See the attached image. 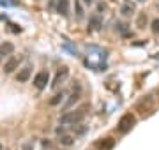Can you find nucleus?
I'll return each instance as SVG.
<instances>
[{
    "label": "nucleus",
    "mask_w": 159,
    "mask_h": 150,
    "mask_svg": "<svg viewBox=\"0 0 159 150\" xmlns=\"http://www.w3.org/2000/svg\"><path fill=\"white\" fill-rule=\"evenodd\" d=\"M87 113H89V104H81L80 108H74L71 111H66L62 117H60V124L62 126H78L85 120Z\"/></svg>",
    "instance_id": "1"
},
{
    "label": "nucleus",
    "mask_w": 159,
    "mask_h": 150,
    "mask_svg": "<svg viewBox=\"0 0 159 150\" xmlns=\"http://www.w3.org/2000/svg\"><path fill=\"white\" fill-rule=\"evenodd\" d=\"M134 124H136V117L133 115V113H124V115L119 118V122H117V133L119 134H127L134 127Z\"/></svg>",
    "instance_id": "2"
},
{
    "label": "nucleus",
    "mask_w": 159,
    "mask_h": 150,
    "mask_svg": "<svg viewBox=\"0 0 159 150\" xmlns=\"http://www.w3.org/2000/svg\"><path fill=\"white\" fill-rule=\"evenodd\" d=\"M21 57H14V55H11V57H7V60L4 62V73L6 74H12V73H16L18 69H20V65H21Z\"/></svg>",
    "instance_id": "3"
},
{
    "label": "nucleus",
    "mask_w": 159,
    "mask_h": 150,
    "mask_svg": "<svg viewBox=\"0 0 159 150\" xmlns=\"http://www.w3.org/2000/svg\"><path fill=\"white\" fill-rule=\"evenodd\" d=\"M48 83H50V73H48V71H39V73L34 76V87L37 88V90H44Z\"/></svg>",
    "instance_id": "4"
},
{
    "label": "nucleus",
    "mask_w": 159,
    "mask_h": 150,
    "mask_svg": "<svg viewBox=\"0 0 159 150\" xmlns=\"http://www.w3.org/2000/svg\"><path fill=\"white\" fill-rule=\"evenodd\" d=\"M32 69H34V65H30V64L20 67V69L16 71V76H14L18 83H27V81L30 80V76H32Z\"/></svg>",
    "instance_id": "5"
},
{
    "label": "nucleus",
    "mask_w": 159,
    "mask_h": 150,
    "mask_svg": "<svg viewBox=\"0 0 159 150\" xmlns=\"http://www.w3.org/2000/svg\"><path fill=\"white\" fill-rule=\"evenodd\" d=\"M67 78H69V67L64 65V67H60V69L57 71V74H55V78L51 81V88H58Z\"/></svg>",
    "instance_id": "6"
},
{
    "label": "nucleus",
    "mask_w": 159,
    "mask_h": 150,
    "mask_svg": "<svg viewBox=\"0 0 159 150\" xmlns=\"http://www.w3.org/2000/svg\"><path fill=\"white\" fill-rule=\"evenodd\" d=\"M80 97H81V92H80V87L76 88V90H73V94H71V95H69V99L67 101H66V104H64V113H66V111H71L74 108V104H78L80 103Z\"/></svg>",
    "instance_id": "7"
},
{
    "label": "nucleus",
    "mask_w": 159,
    "mask_h": 150,
    "mask_svg": "<svg viewBox=\"0 0 159 150\" xmlns=\"http://www.w3.org/2000/svg\"><path fill=\"white\" fill-rule=\"evenodd\" d=\"M69 6H71V0H57V9L55 11L60 16H69Z\"/></svg>",
    "instance_id": "8"
},
{
    "label": "nucleus",
    "mask_w": 159,
    "mask_h": 150,
    "mask_svg": "<svg viewBox=\"0 0 159 150\" xmlns=\"http://www.w3.org/2000/svg\"><path fill=\"white\" fill-rule=\"evenodd\" d=\"M12 53H14V44L9 42V41H4V42L0 44V58L2 57H11Z\"/></svg>",
    "instance_id": "9"
},
{
    "label": "nucleus",
    "mask_w": 159,
    "mask_h": 150,
    "mask_svg": "<svg viewBox=\"0 0 159 150\" xmlns=\"http://www.w3.org/2000/svg\"><path fill=\"white\" fill-rule=\"evenodd\" d=\"M96 147H97V150H113L115 139L113 138H102L101 141L96 143Z\"/></svg>",
    "instance_id": "10"
},
{
    "label": "nucleus",
    "mask_w": 159,
    "mask_h": 150,
    "mask_svg": "<svg viewBox=\"0 0 159 150\" xmlns=\"http://www.w3.org/2000/svg\"><path fill=\"white\" fill-rule=\"evenodd\" d=\"M102 27V20L99 14H90V18H89V29L90 30H99Z\"/></svg>",
    "instance_id": "11"
},
{
    "label": "nucleus",
    "mask_w": 159,
    "mask_h": 150,
    "mask_svg": "<svg viewBox=\"0 0 159 150\" xmlns=\"http://www.w3.org/2000/svg\"><path fill=\"white\" fill-rule=\"evenodd\" d=\"M57 141L62 145V147H73L74 145V136L73 134H69V133H64V134H60V136L57 138Z\"/></svg>",
    "instance_id": "12"
},
{
    "label": "nucleus",
    "mask_w": 159,
    "mask_h": 150,
    "mask_svg": "<svg viewBox=\"0 0 159 150\" xmlns=\"http://www.w3.org/2000/svg\"><path fill=\"white\" fill-rule=\"evenodd\" d=\"M148 23V18H147V12H138L136 14V27L140 30H143Z\"/></svg>",
    "instance_id": "13"
},
{
    "label": "nucleus",
    "mask_w": 159,
    "mask_h": 150,
    "mask_svg": "<svg viewBox=\"0 0 159 150\" xmlns=\"http://www.w3.org/2000/svg\"><path fill=\"white\" fill-rule=\"evenodd\" d=\"M134 12H136V9H134V6H133V4H129V2H125L124 6L120 7V14H122V16H133V14H134Z\"/></svg>",
    "instance_id": "14"
},
{
    "label": "nucleus",
    "mask_w": 159,
    "mask_h": 150,
    "mask_svg": "<svg viewBox=\"0 0 159 150\" xmlns=\"http://www.w3.org/2000/svg\"><path fill=\"white\" fill-rule=\"evenodd\" d=\"M64 97H66V94L60 90V92H57L55 95H53V97L50 99V101H48V104H50V106H58V104L64 101Z\"/></svg>",
    "instance_id": "15"
},
{
    "label": "nucleus",
    "mask_w": 159,
    "mask_h": 150,
    "mask_svg": "<svg viewBox=\"0 0 159 150\" xmlns=\"http://www.w3.org/2000/svg\"><path fill=\"white\" fill-rule=\"evenodd\" d=\"M74 11H76V18H78V20L83 18L85 11H83V7H81V2H80V0H74Z\"/></svg>",
    "instance_id": "16"
},
{
    "label": "nucleus",
    "mask_w": 159,
    "mask_h": 150,
    "mask_svg": "<svg viewBox=\"0 0 159 150\" xmlns=\"http://www.w3.org/2000/svg\"><path fill=\"white\" fill-rule=\"evenodd\" d=\"M73 129H74V134H78V136H81V134H85L87 126H81V124H78V126H73Z\"/></svg>",
    "instance_id": "17"
},
{
    "label": "nucleus",
    "mask_w": 159,
    "mask_h": 150,
    "mask_svg": "<svg viewBox=\"0 0 159 150\" xmlns=\"http://www.w3.org/2000/svg\"><path fill=\"white\" fill-rule=\"evenodd\" d=\"M150 29H152V34H159V18H154L152 20Z\"/></svg>",
    "instance_id": "18"
},
{
    "label": "nucleus",
    "mask_w": 159,
    "mask_h": 150,
    "mask_svg": "<svg viewBox=\"0 0 159 150\" xmlns=\"http://www.w3.org/2000/svg\"><path fill=\"white\" fill-rule=\"evenodd\" d=\"M115 29L119 30L120 34H125V32H127V25H125V23H120V21H119V23H115Z\"/></svg>",
    "instance_id": "19"
},
{
    "label": "nucleus",
    "mask_w": 159,
    "mask_h": 150,
    "mask_svg": "<svg viewBox=\"0 0 159 150\" xmlns=\"http://www.w3.org/2000/svg\"><path fill=\"white\" fill-rule=\"evenodd\" d=\"M21 150H34V145L30 143V141H25V143L21 145Z\"/></svg>",
    "instance_id": "20"
},
{
    "label": "nucleus",
    "mask_w": 159,
    "mask_h": 150,
    "mask_svg": "<svg viewBox=\"0 0 159 150\" xmlns=\"http://www.w3.org/2000/svg\"><path fill=\"white\" fill-rule=\"evenodd\" d=\"M48 7H50V11H55L57 9V0H50L48 2Z\"/></svg>",
    "instance_id": "21"
},
{
    "label": "nucleus",
    "mask_w": 159,
    "mask_h": 150,
    "mask_svg": "<svg viewBox=\"0 0 159 150\" xmlns=\"http://www.w3.org/2000/svg\"><path fill=\"white\" fill-rule=\"evenodd\" d=\"M55 133H57L58 136H60V134H64V133H66V127H62V126H60V127H57V129H55Z\"/></svg>",
    "instance_id": "22"
},
{
    "label": "nucleus",
    "mask_w": 159,
    "mask_h": 150,
    "mask_svg": "<svg viewBox=\"0 0 159 150\" xmlns=\"http://www.w3.org/2000/svg\"><path fill=\"white\" fill-rule=\"evenodd\" d=\"M41 143H43V147H44V150H46V148H50V147H51V143L48 141V139H43Z\"/></svg>",
    "instance_id": "23"
},
{
    "label": "nucleus",
    "mask_w": 159,
    "mask_h": 150,
    "mask_svg": "<svg viewBox=\"0 0 159 150\" xmlns=\"http://www.w3.org/2000/svg\"><path fill=\"white\" fill-rule=\"evenodd\" d=\"M104 9H106V6H104V4H99V6H97V11H99V12L104 11Z\"/></svg>",
    "instance_id": "24"
},
{
    "label": "nucleus",
    "mask_w": 159,
    "mask_h": 150,
    "mask_svg": "<svg viewBox=\"0 0 159 150\" xmlns=\"http://www.w3.org/2000/svg\"><path fill=\"white\" fill-rule=\"evenodd\" d=\"M81 2H83V4H87V6H92V4H94V0H81Z\"/></svg>",
    "instance_id": "25"
},
{
    "label": "nucleus",
    "mask_w": 159,
    "mask_h": 150,
    "mask_svg": "<svg viewBox=\"0 0 159 150\" xmlns=\"http://www.w3.org/2000/svg\"><path fill=\"white\" fill-rule=\"evenodd\" d=\"M0 150H4V147H2V143H0Z\"/></svg>",
    "instance_id": "26"
},
{
    "label": "nucleus",
    "mask_w": 159,
    "mask_h": 150,
    "mask_svg": "<svg viewBox=\"0 0 159 150\" xmlns=\"http://www.w3.org/2000/svg\"><path fill=\"white\" fill-rule=\"evenodd\" d=\"M136 2H145V0H136Z\"/></svg>",
    "instance_id": "27"
},
{
    "label": "nucleus",
    "mask_w": 159,
    "mask_h": 150,
    "mask_svg": "<svg viewBox=\"0 0 159 150\" xmlns=\"http://www.w3.org/2000/svg\"><path fill=\"white\" fill-rule=\"evenodd\" d=\"M157 99H159V90H157Z\"/></svg>",
    "instance_id": "28"
}]
</instances>
